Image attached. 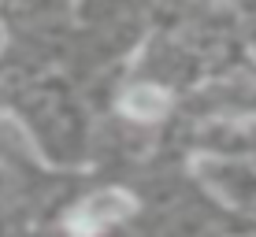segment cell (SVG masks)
Instances as JSON below:
<instances>
[{
    "mask_svg": "<svg viewBox=\"0 0 256 237\" xmlns=\"http://www.w3.org/2000/svg\"><path fill=\"white\" fill-rule=\"evenodd\" d=\"M126 212H130V197H126V193H119V189H108V193H96V197L86 200V204L70 215L67 226L78 237H93L96 230L112 226L116 219H122Z\"/></svg>",
    "mask_w": 256,
    "mask_h": 237,
    "instance_id": "6da1fadb",
    "label": "cell"
},
{
    "mask_svg": "<svg viewBox=\"0 0 256 237\" xmlns=\"http://www.w3.org/2000/svg\"><path fill=\"white\" fill-rule=\"evenodd\" d=\"M122 111H126L130 119H138V122H152L167 111V96L156 89V85H138V89H130L122 96Z\"/></svg>",
    "mask_w": 256,
    "mask_h": 237,
    "instance_id": "7a4b0ae2",
    "label": "cell"
}]
</instances>
